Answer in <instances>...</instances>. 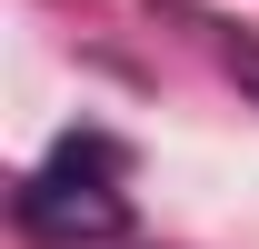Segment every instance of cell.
I'll return each mask as SVG.
<instances>
[{"instance_id":"6da1fadb","label":"cell","mask_w":259,"mask_h":249,"mask_svg":"<svg viewBox=\"0 0 259 249\" xmlns=\"http://www.w3.org/2000/svg\"><path fill=\"white\" fill-rule=\"evenodd\" d=\"M10 219L40 249H110V239H130V199L110 180H80V170H30L10 189Z\"/></svg>"},{"instance_id":"7a4b0ae2","label":"cell","mask_w":259,"mask_h":249,"mask_svg":"<svg viewBox=\"0 0 259 249\" xmlns=\"http://www.w3.org/2000/svg\"><path fill=\"white\" fill-rule=\"evenodd\" d=\"M120 140H90V130H70V140H60V159H50V170H80V180H110V170H120Z\"/></svg>"},{"instance_id":"3957f363","label":"cell","mask_w":259,"mask_h":249,"mask_svg":"<svg viewBox=\"0 0 259 249\" xmlns=\"http://www.w3.org/2000/svg\"><path fill=\"white\" fill-rule=\"evenodd\" d=\"M220 60H229V80L259 100V40H249V30H220Z\"/></svg>"}]
</instances>
